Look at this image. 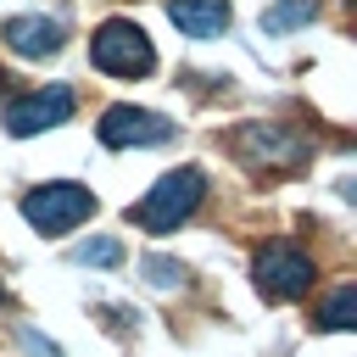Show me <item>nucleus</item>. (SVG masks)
I'll list each match as a JSON object with an SVG mask.
<instances>
[{
    "mask_svg": "<svg viewBox=\"0 0 357 357\" xmlns=\"http://www.w3.org/2000/svg\"><path fill=\"white\" fill-rule=\"evenodd\" d=\"M167 17L178 33H195V39H212L229 28V0H167Z\"/></svg>",
    "mask_w": 357,
    "mask_h": 357,
    "instance_id": "obj_9",
    "label": "nucleus"
},
{
    "mask_svg": "<svg viewBox=\"0 0 357 357\" xmlns=\"http://www.w3.org/2000/svg\"><path fill=\"white\" fill-rule=\"evenodd\" d=\"M89 56H95V67L112 73V78H145V73L156 67V50H151L145 28H134L128 17L100 22L95 39H89Z\"/></svg>",
    "mask_w": 357,
    "mask_h": 357,
    "instance_id": "obj_2",
    "label": "nucleus"
},
{
    "mask_svg": "<svg viewBox=\"0 0 357 357\" xmlns=\"http://www.w3.org/2000/svg\"><path fill=\"white\" fill-rule=\"evenodd\" d=\"M73 257H78L84 268H117V262H123V245H117L112 234H95V240H84Z\"/></svg>",
    "mask_w": 357,
    "mask_h": 357,
    "instance_id": "obj_12",
    "label": "nucleus"
},
{
    "mask_svg": "<svg viewBox=\"0 0 357 357\" xmlns=\"http://www.w3.org/2000/svg\"><path fill=\"white\" fill-rule=\"evenodd\" d=\"M312 257L296 245V240H268L262 251H257V290L268 296V301H296V296H307V284H312Z\"/></svg>",
    "mask_w": 357,
    "mask_h": 357,
    "instance_id": "obj_3",
    "label": "nucleus"
},
{
    "mask_svg": "<svg viewBox=\"0 0 357 357\" xmlns=\"http://www.w3.org/2000/svg\"><path fill=\"white\" fill-rule=\"evenodd\" d=\"M95 212V195L84 190V184H39V190H28L22 195V218L39 229V234H67L73 223H84Z\"/></svg>",
    "mask_w": 357,
    "mask_h": 357,
    "instance_id": "obj_4",
    "label": "nucleus"
},
{
    "mask_svg": "<svg viewBox=\"0 0 357 357\" xmlns=\"http://www.w3.org/2000/svg\"><path fill=\"white\" fill-rule=\"evenodd\" d=\"M318 324H324V329H357V284H340V290L324 301Z\"/></svg>",
    "mask_w": 357,
    "mask_h": 357,
    "instance_id": "obj_11",
    "label": "nucleus"
},
{
    "mask_svg": "<svg viewBox=\"0 0 357 357\" xmlns=\"http://www.w3.org/2000/svg\"><path fill=\"white\" fill-rule=\"evenodd\" d=\"M173 139V123L156 117V112H139V106H112L100 117V145L123 151V145H167Z\"/></svg>",
    "mask_w": 357,
    "mask_h": 357,
    "instance_id": "obj_7",
    "label": "nucleus"
},
{
    "mask_svg": "<svg viewBox=\"0 0 357 357\" xmlns=\"http://www.w3.org/2000/svg\"><path fill=\"white\" fill-rule=\"evenodd\" d=\"M22 346H28V351H39V357H61V351H56V346H50V340H39V335H33V329H22Z\"/></svg>",
    "mask_w": 357,
    "mask_h": 357,
    "instance_id": "obj_14",
    "label": "nucleus"
},
{
    "mask_svg": "<svg viewBox=\"0 0 357 357\" xmlns=\"http://www.w3.org/2000/svg\"><path fill=\"white\" fill-rule=\"evenodd\" d=\"M201 195H206L201 167H173V173H162L156 190L128 212V223H139L145 234H167V229H178V223L201 206Z\"/></svg>",
    "mask_w": 357,
    "mask_h": 357,
    "instance_id": "obj_1",
    "label": "nucleus"
},
{
    "mask_svg": "<svg viewBox=\"0 0 357 357\" xmlns=\"http://www.w3.org/2000/svg\"><path fill=\"white\" fill-rule=\"evenodd\" d=\"M234 151L251 167H296V162H307V139L290 134V128H268V123L234 128Z\"/></svg>",
    "mask_w": 357,
    "mask_h": 357,
    "instance_id": "obj_6",
    "label": "nucleus"
},
{
    "mask_svg": "<svg viewBox=\"0 0 357 357\" xmlns=\"http://www.w3.org/2000/svg\"><path fill=\"white\" fill-rule=\"evenodd\" d=\"M312 17H318V0H279V6L262 11V28H268V33H290V28L312 22Z\"/></svg>",
    "mask_w": 357,
    "mask_h": 357,
    "instance_id": "obj_10",
    "label": "nucleus"
},
{
    "mask_svg": "<svg viewBox=\"0 0 357 357\" xmlns=\"http://www.w3.org/2000/svg\"><path fill=\"white\" fill-rule=\"evenodd\" d=\"M67 117H73V89L67 84H50V89H33V95L6 100V134H17V139L45 134V128H56Z\"/></svg>",
    "mask_w": 357,
    "mask_h": 357,
    "instance_id": "obj_5",
    "label": "nucleus"
},
{
    "mask_svg": "<svg viewBox=\"0 0 357 357\" xmlns=\"http://www.w3.org/2000/svg\"><path fill=\"white\" fill-rule=\"evenodd\" d=\"M145 279L167 290V284H178V279H184V268H178V262H167V257H151V262H145Z\"/></svg>",
    "mask_w": 357,
    "mask_h": 357,
    "instance_id": "obj_13",
    "label": "nucleus"
},
{
    "mask_svg": "<svg viewBox=\"0 0 357 357\" xmlns=\"http://www.w3.org/2000/svg\"><path fill=\"white\" fill-rule=\"evenodd\" d=\"M0 39H6L17 56L39 61V56H56L67 33H61V22H56V17H11V22L0 28Z\"/></svg>",
    "mask_w": 357,
    "mask_h": 357,
    "instance_id": "obj_8",
    "label": "nucleus"
}]
</instances>
